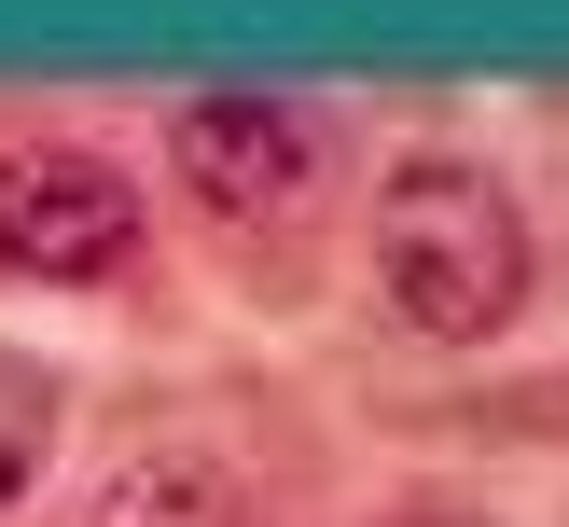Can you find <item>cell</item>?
<instances>
[{
    "label": "cell",
    "instance_id": "obj_1",
    "mask_svg": "<svg viewBox=\"0 0 569 527\" xmlns=\"http://www.w3.org/2000/svg\"><path fill=\"white\" fill-rule=\"evenodd\" d=\"M376 292L431 347H487L528 305V209L472 153H403L376 181Z\"/></svg>",
    "mask_w": 569,
    "mask_h": 527
},
{
    "label": "cell",
    "instance_id": "obj_2",
    "mask_svg": "<svg viewBox=\"0 0 569 527\" xmlns=\"http://www.w3.org/2000/svg\"><path fill=\"white\" fill-rule=\"evenodd\" d=\"M0 264L14 277H126L139 264V181L111 153H70V139H28L0 153Z\"/></svg>",
    "mask_w": 569,
    "mask_h": 527
},
{
    "label": "cell",
    "instance_id": "obj_3",
    "mask_svg": "<svg viewBox=\"0 0 569 527\" xmlns=\"http://www.w3.org/2000/svg\"><path fill=\"white\" fill-rule=\"evenodd\" d=\"M167 166L194 181L209 222H292L306 194H320V125L278 111V98H194L181 125H167Z\"/></svg>",
    "mask_w": 569,
    "mask_h": 527
},
{
    "label": "cell",
    "instance_id": "obj_4",
    "mask_svg": "<svg viewBox=\"0 0 569 527\" xmlns=\"http://www.w3.org/2000/svg\"><path fill=\"white\" fill-rule=\"evenodd\" d=\"M83 527H250V499H237V472L194 458V444H139V458L98 486Z\"/></svg>",
    "mask_w": 569,
    "mask_h": 527
},
{
    "label": "cell",
    "instance_id": "obj_5",
    "mask_svg": "<svg viewBox=\"0 0 569 527\" xmlns=\"http://www.w3.org/2000/svg\"><path fill=\"white\" fill-rule=\"evenodd\" d=\"M42 458H56V375L28 347H0V514L42 486Z\"/></svg>",
    "mask_w": 569,
    "mask_h": 527
}]
</instances>
